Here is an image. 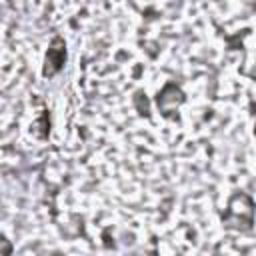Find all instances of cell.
Wrapping results in <instances>:
<instances>
[{"instance_id": "6da1fadb", "label": "cell", "mask_w": 256, "mask_h": 256, "mask_svg": "<svg viewBox=\"0 0 256 256\" xmlns=\"http://www.w3.org/2000/svg\"><path fill=\"white\" fill-rule=\"evenodd\" d=\"M66 62V44L60 36H56L46 52V58H44V76H54L62 70Z\"/></svg>"}, {"instance_id": "7a4b0ae2", "label": "cell", "mask_w": 256, "mask_h": 256, "mask_svg": "<svg viewBox=\"0 0 256 256\" xmlns=\"http://www.w3.org/2000/svg\"><path fill=\"white\" fill-rule=\"evenodd\" d=\"M182 102H184V94L180 92V88H178L176 84H166L164 90L158 94V106H160L164 112H168V110L180 106Z\"/></svg>"}]
</instances>
